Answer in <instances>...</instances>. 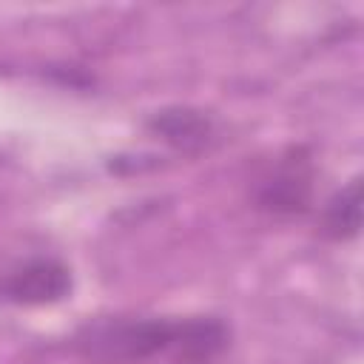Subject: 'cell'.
I'll return each mask as SVG.
<instances>
[{
  "mask_svg": "<svg viewBox=\"0 0 364 364\" xmlns=\"http://www.w3.org/2000/svg\"><path fill=\"white\" fill-rule=\"evenodd\" d=\"M361 230V176L338 188L321 210V233L333 242L355 239Z\"/></svg>",
  "mask_w": 364,
  "mask_h": 364,
  "instance_id": "5",
  "label": "cell"
},
{
  "mask_svg": "<svg viewBox=\"0 0 364 364\" xmlns=\"http://www.w3.org/2000/svg\"><path fill=\"white\" fill-rule=\"evenodd\" d=\"M145 128L179 154H202L216 139L213 117L191 105H168L148 117Z\"/></svg>",
  "mask_w": 364,
  "mask_h": 364,
  "instance_id": "4",
  "label": "cell"
},
{
  "mask_svg": "<svg viewBox=\"0 0 364 364\" xmlns=\"http://www.w3.org/2000/svg\"><path fill=\"white\" fill-rule=\"evenodd\" d=\"M71 293V270L54 256H31L0 273V301L20 307L57 304Z\"/></svg>",
  "mask_w": 364,
  "mask_h": 364,
  "instance_id": "3",
  "label": "cell"
},
{
  "mask_svg": "<svg viewBox=\"0 0 364 364\" xmlns=\"http://www.w3.org/2000/svg\"><path fill=\"white\" fill-rule=\"evenodd\" d=\"M316 162L304 145H290L256 188V208L273 216H296L310 208Z\"/></svg>",
  "mask_w": 364,
  "mask_h": 364,
  "instance_id": "2",
  "label": "cell"
},
{
  "mask_svg": "<svg viewBox=\"0 0 364 364\" xmlns=\"http://www.w3.org/2000/svg\"><path fill=\"white\" fill-rule=\"evenodd\" d=\"M74 350L91 364H213L230 347L219 316H108L74 333Z\"/></svg>",
  "mask_w": 364,
  "mask_h": 364,
  "instance_id": "1",
  "label": "cell"
}]
</instances>
